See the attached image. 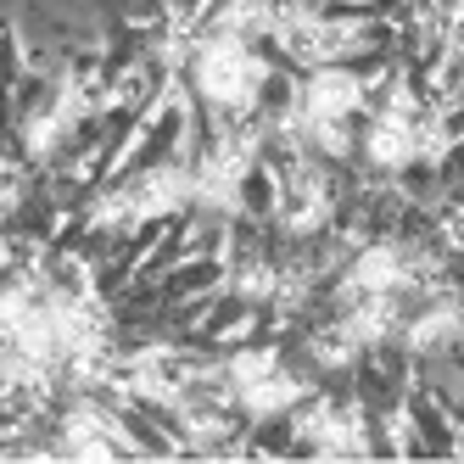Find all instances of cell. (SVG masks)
I'll list each match as a JSON object with an SVG mask.
<instances>
[{
  "label": "cell",
  "mask_w": 464,
  "mask_h": 464,
  "mask_svg": "<svg viewBox=\"0 0 464 464\" xmlns=\"http://www.w3.org/2000/svg\"><path fill=\"white\" fill-rule=\"evenodd\" d=\"M269 73H275L269 45H252V40H236V34H196L185 84L196 90V102L218 123H236V118H257Z\"/></svg>",
  "instance_id": "obj_1"
},
{
  "label": "cell",
  "mask_w": 464,
  "mask_h": 464,
  "mask_svg": "<svg viewBox=\"0 0 464 464\" xmlns=\"http://www.w3.org/2000/svg\"><path fill=\"white\" fill-rule=\"evenodd\" d=\"M296 107H303V118H363L370 112V79L353 62H324V68L303 73Z\"/></svg>",
  "instance_id": "obj_2"
},
{
  "label": "cell",
  "mask_w": 464,
  "mask_h": 464,
  "mask_svg": "<svg viewBox=\"0 0 464 464\" xmlns=\"http://www.w3.org/2000/svg\"><path fill=\"white\" fill-rule=\"evenodd\" d=\"M169 6H174V0H169Z\"/></svg>",
  "instance_id": "obj_3"
}]
</instances>
